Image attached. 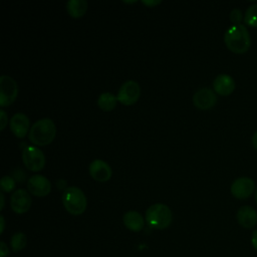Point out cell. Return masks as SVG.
<instances>
[{"mask_svg":"<svg viewBox=\"0 0 257 257\" xmlns=\"http://www.w3.org/2000/svg\"><path fill=\"white\" fill-rule=\"evenodd\" d=\"M226 46L234 53H244L251 46V37L247 27L243 24L231 25L224 34Z\"/></svg>","mask_w":257,"mask_h":257,"instance_id":"cell-1","label":"cell"},{"mask_svg":"<svg viewBox=\"0 0 257 257\" xmlns=\"http://www.w3.org/2000/svg\"><path fill=\"white\" fill-rule=\"evenodd\" d=\"M56 126L53 120L49 117H44L36 120L29 130V141L36 146L49 145L55 138Z\"/></svg>","mask_w":257,"mask_h":257,"instance_id":"cell-2","label":"cell"},{"mask_svg":"<svg viewBox=\"0 0 257 257\" xmlns=\"http://www.w3.org/2000/svg\"><path fill=\"white\" fill-rule=\"evenodd\" d=\"M61 199L65 210L71 215H81L86 209V197L82 190L78 187H67L62 193Z\"/></svg>","mask_w":257,"mask_h":257,"instance_id":"cell-3","label":"cell"},{"mask_svg":"<svg viewBox=\"0 0 257 257\" xmlns=\"http://www.w3.org/2000/svg\"><path fill=\"white\" fill-rule=\"evenodd\" d=\"M173 220L171 209L162 203H156L150 206L146 211V221L150 227L163 230L169 227Z\"/></svg>","mask_w":257,"mask_h":257,"instance_id":"cell-4","label":"cell"},{"mask_svg":"<svg viewBox=\"0 0 257 257\" xmlns=\"http://www.w3.org/2000/svg\"><path fill=\"white\" fill-rule=\"evenodd\" d=\"M22 161L28 170L38 172L41 171L45 165V156L39 148L26 146L22 151Z\"/></svg>","mask_w":257,"mask_h":257,"instance_id":"cell-5","label":"cell"},{"mask_svg":"<svg viewBox=\"0 0 257 257\" xmlns=\"http://www.w3.org/2000/svg\"><path fill=\"white\" fill-rule=\"evenodd\" d=\"M18 94L16 81L9 75L0 76V106L5 107L14 102Z\"/></svg>","mask_w":257,"mask_h":257,"instance_id":"cell-6","label":"cell"},{"mask_svg":"<svg viewBox=\"0 0 257 257\" xmlns=\"http://www.w3.org/2000/svg\"><path fill=\"white\" fill-rule=\"evenodd\" d=\"M141 94L140 84L136 80L124 81L117 92V100L124 105H132L139 99Z\"/></svg>","mask_w":257,"mask_h":257,"instance_id":"cell-7","label":"cell"},{"mask_svg":"<svg viewBox=\"0 0 257 257\" xmlns=\"http://www.w3.org/2000/svg\"><path fill=\"white\" fill-rule=\"evenodd\" d=\"M255 189V183L251 178L240 177L231 185V194L240 200L249 198Z\"/></svg>","mask_w":257,"mask_h":257,"instance_id":"cell-8","label":"cell"},{"mask_svg":"<svg viewBox=\"0 0 257 257\" xmlns=\"http://www.w3.org/2000/svg\"><path fill=\"white\" fill-rule=\"evenodd\" d=\"M32 204L30 194L24 189H18L14 191L10 198V206L13 212L17 214L26 213Z\"/></svg>","mask_w":257,"mask_h":257,"instance_id":"cell-9","label":"cell"},{"mask_svg":"<svg viewBox=\"0 0 257 257\" xmlns=\"http://www.w3.org/2000/svg\"><path fill=\"white\" fill-rule=\"evenodd\" d=\"M217 102V95L215 91L208 87H203L198 89L193 96L194 105L202 110L209 109L213 107Z\"/></svg>","mask_w":257,"mask_h":257,"instance_id":"cell-10","label":"cell"},{"mask_svg":"<svg viewBox=\"0 0 257 257\" xmlns=\"http://www.w3.org/2000/svg\"><path fill=\"white\" fill-rule=\"evenodd\" d=\"M28 191L36 197H44L50 193L51 184L49 180L42 175L31 176L27 181Z\"/></svg>","mask_w":257,"mask_h":257,"instance_id":"cell-11","label":"cell"},{"mask_svg":"<svg viewBox=\"0 0 257 257\" xmlns=\"http://www.w3.org/2000/svg\"><path fill=\"white\" fill-rule=\"evenodd\" d=\"M88 171L92 179L97 182H106L110 179L112 171L110 166L100 159L93 160L88 167Z\"/></svg>","mask_w":257,"mask_h":257,"instance_id":"cell-12","label":"cell"},{"mask_svg":"<svg viewBox=\"0 0 257 257\" xmlns=\"http://www.w3.org/2000/svg\"><path fill=\"white\" fill-rule=\"evenodd\" d=\"M11 132L17 137V138H24L28 130H30V121L26 114L22 112H17L13 114V116L10 119L9 122Z\"/></svg>","mask_w":257,"mask_h":257,"instance_id":"cell-13","label":"cell"},{"mask_svg":"<svg viewBox=\"0 0 257 257\" xmlns=\"http://www.w3.org/2000/svg\"><path fill=\"white\" fill-rule=\"evenodd\" d=\"M214 91L220 95L226 96L231 94L235 89V81L232 76L221 73L217 75L213 81Z\"/></svg>","mask_w":257,"mask_h":257,"instance_id":"cell-14","label":"cell"},{"mask_svg":"<svg viewBox=\"0 0 257 257\" xmlns=\"http://www.w3.org/2000/svg\"><path fill=\"white\" fill-rule=\"evenodd\" d=\"M238 223L246 229H251L257 225V212L251 206H242L236 214Z\"/></svg>","mask_w":257,"mask_h":257,"instance_id":"cell-15","label":"cell"},{"mask_svg":"<svg viewBox=\"0 0 257 257\" xmlns=\"http://www.w3.org/2000/svg\"><path fill=\"white\" fill-rule=\"evenodd\" d=\"M123 224L131 231L139 232L145 226V219L137 211H127L123 215Z\"/></svg>","mask_w":257,"mask_h":257,"instance_id":"cell-16","label":"cell"},{"mask_svg":"<svg viewBox=\"0 0 257 257\" xmlns=\"http://www.w3.org/2000/svg\"><path fill=\"white\" fill-rule=\"evenodd\" d=\"M87 7L88 4L86 0H68L66 2V10L73 18L82 17L86 12Z\"/></svg>","mask_w":257,"mask_h":257,"instance_id":"cell-17","label":"cell"},{"mask_svg":"<svg viewBox=\"0 0 257 257\" xmlns=\"http://www.w3.org/2000/svg\"><path fill=\"white\" fill-rule=\"evenodd\" d=\"M117 97L111 92H102L97 98V105L104 111L112 110L117 102Z\"/></svg>","mask_w":257,"mask_h":257,"instance_id":"cell-18","label":"cell"},{"mask_svg":"<svg viewBox=\"0 0 257 257\" xmlns=\"http://www.w3.org/2000/svg\"><path fill=\"white\" fill-rule=\"evenodd\" d=\"M26 242H27L26 235L22 232H17L12 235L10 245L14 252H18L26 246Z\"/></svg>","mask_w":257,"mask_h":257,"instance_id":"cell-19","label":"cell"},{"mask_svg":"<svg viewBox=\"0 0 257 257\" xmlns=\"http://www.w3.org/2000/svg\"><path fill=\"white\" fill-rule=\"evenodd\" d=\"M244 22L248 26L257 27V3L250 5L244 15Z\"/></svg>","mask_w":257,"mask_h":257,"instance_id":"cell-20","label":"cell"},{"mask_svg":"<svg viewBox=\"0 0 257 257\" xmlns=\"http://www.w3.org/2000/svg\"><path fill=\"white\" fill-rule=\"evenodd\" d=\"M16 181L10 176H3L0 180V187L3 192H11L15 188Z\"/></svg>","mask_w":257,"mask_h":257,"instance_id":"cell-21","label":"cell"},{"mask_svg":"<svg viewBox=\"0 0 257 257\" xmlns=\"http://www.w3.org/2000/svg\"><path fill=\"white\" fill-rule=\"evenodd\" d=\"M243 18V14L242 11L238 8H234L233 10H231L230 12V20L233 24H241V20Z\"/></svg>","mask_w":257,"mask_h":257,"instance_id":"cell-22","label":"cell"},{"mask_svg":"<svg viewBox=\"0 0 257 257\" xmlns=\"http://www.w3.org/2000/svg\"><path fill=\"white\" fill-rule=\"evenodd\" d=\"M8 123V115L5 110L0 109V130L3 131Z\"/></svg>","mask_w":257,"mask_h":257,"instance_id":"cell-23","label":"cell"},{"mask_svg":"<svg viewBox=\"0 0 257 257\" xmlns=\"http://www.w3.org/2000/svg\"><path fill=\"white\" fill-rule=\"evenodd\" d=\"M9 254V249L8 246L6 245L5 242L0 243V257H6Z\"/></svg>","mask_w":257,"mask_h":257,"instance_id":"cell-24","label":"cell"},{"mask_svg":"<svg viewBox=\"0 0 257 257\" xmlns=\"http://www.w3.org/2000/svg\"><path fill=\"white\" fill-rule=\"evenodd\" d=\"M251 244L255 250H257V229L253 230L251 235Z\"/></svg>","mask_w":257,"mask_h":257,"instance_id":"cell-25","label":"cell"},{"mask_svg":"<svg viewBox=\"0 0 257 257\" xmlns=\"http://www.w3.org/2000/svg\"><path fill=\"white\" fill-rule=\"evenodd\" d=\"M251 142H252V145H253V147L257 150V131L254 133V135L252 136V140H251Z\"/></svg>","mask_w":257,"mask_h":257,"instance_id":"cell-26","label":"cell"},{"mask_svg":"<svg viewBox=\"0 0 257 257\" xmlns=\"http://www.w3.org/2000/svg\"><path fill=\"white\" fill-rule=\"evenodd\" d=\"M0 222H1V228H0V233H3L4 231V227H5V220L4 217L1 215L0 216Z\"/></svg>","mask_w":257,"mask_h":257,"instance_id":"cell-27","label":"cell"},{"mask_svg":"<svg viewBox=\"0 0 257 257\" xmlns=\"http://www.w3.org/2000/svg\"><path fill=\"white\" fill-rule=\"evenodd\" d=\"M159 3H161V1H143V4H145V5H153L154 6Z\"/></svg>","mask_w":257,"mask_h":257,"instance_id":"cell-28","label":"cell"},{"mask_svg":"<svg viewBox=\"0 0 257 257\" xmlns=\"http://www.w3.org/2000/svg\"><path fill=\"white\" fill-rule=\"evenodd\" d=\"M0 198H1V206H0V210H3V208H4V203H5V198H4V193H3V192L0 194Z\"/></svg>","mask_w":257,"mask_h":257,"instance_id":"cell-29","label":"cell"},{"mask_svg":"<svg viewBox=\"0 0 257 257\" xmlns=\"http://www.w3.org/2000/svg\"><path fill=\"white\" fill-rule=\"evenodd\" d=\"M255 201H256V203H257V189H256V191H255Z\"/></svg>","mask_w":257,"mask_h":257,"instance_id":"cell-30","label":"cell"}]
</instances>
